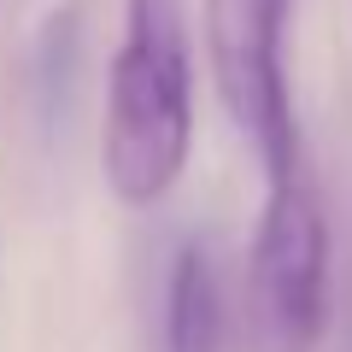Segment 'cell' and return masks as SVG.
<instances>
[{"mask_svg": "<svg viewBox=\"0 0 352 352\" xmlns=\"http://www.w3.org/2000/svg\"><path fill=\"white\" fill-rule=\"evenodd\" d=\"M36 94H41V118H65V94H71V71H76V12L53 18L41 36V59H36Z\"/></svg>", "mask_w": 352, "mask_h": 352, "instance_id": "5", "label": "cell"}, {"mask_svg": "<svg viewBox=\"0 0 352 352\" xmlns=\"http://www.w3.org/2000/svg\"><path fill=\"white\" fill-rule=\"evenodd\" d=\"M235 311L206 241H182L164 276V352H229Z\"/></svg>", "mask_w": 352, "mask_h": 352, "instance_id": "4", "label": "cell"}, {"mask_svg": "<svg viewBox=\"0 0 352 352\" xmlns=\"http://www.w3.org/2000/svg\"><path fill=\"white\" fill-rule=\"evenodd\" d=\"M288 12L294 0H206L200 12L212 88L258 153L264 176H282L305 159L288 88Z\"/></svg>", "mask_w": 352, "mask_h": 352, "instance_id": "3", "label": "cell"}, {"mask_svg": "<svg viewBox=\"0 0 352 352\" xmlns=\"http://www.w3.org/2000/svg\"><path fill=\"white\" fill-rule=\"evenodd\" d=\"M194 159V36L188 0H124V41L106 65L100 170L106 188L147 212Z\"/></svg>", "mask_w": 352, "mask_h": 352, "instance_id": "1", "label": "cell"}, {"mask_svg": "<svg viewBox=\"0 0 352 352\" xmlns=\"http://www.w3.org/2000/svg\"><path fill=\"white\" fill-rule=\"evenodd\" d=\"M264 212L241 270L235 340L241 352H317L329 335V212L305 159L264 176Z\"/></svg>", "mask_w": 352, "mask_h": 352, "instance_id": "2", "label": "cell"}]
</instances>
